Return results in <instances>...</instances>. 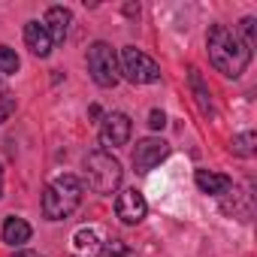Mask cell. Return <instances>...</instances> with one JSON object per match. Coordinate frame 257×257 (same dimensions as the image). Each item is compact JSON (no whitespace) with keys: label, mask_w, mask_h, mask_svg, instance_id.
Masks as SVG:
<instances>
[{"label":"cell","mask_w":257,"mask_h":257,"mask_svg":"<svg viewBox=\"0 0 257 257\" xmlns=\"http://www.w3.org/2000/svg\"><path fill=\"white\" fill-rule=\"evenodd\" d=\"M79 203H82V182L73 173L52 179L43 191V215L49 221H64L79 209Z\"/></svg>","instance_id":"obj_2"},{"label":"cell","mask_w":257,"mask_h":257,"mask_svg":"<svg viewBox=\"0 0 257 257\" xmlns=\"http://www.w3.org/2000/svg\"><path fill=\"white\" fill-rule=\"evenodd\" d=\"M121 73L131 79L134 85H152L161 82V67L137 46H124L121 49Z\"/></svg>","instance_id":"obj_5"},{"label":"cell","mask_w":257,"mask_h":257,"mask_svg":"<svg viewBox=\"0 0 257 257\" xmlns=\"http://www.w3.org/2000/svg\"><path fill=\"white\" fill-rule=\"evenodd\" d=\"M70 22H73V13L67 7H52L46 13V31L52 37V43H64L67 34H70Z\"/></svg>","instance_id":"obj_11"},{"label":"cell","mask_w":257,"mask_h":257,"mask_svg":"<svg viewBox=\"0 0 257 257\" xmlns=\"http://www.w3.org/2000/svg\"><path fill=\"white\" fill-rule=\"evenodd\" d=\"M230 146H233V155H239V158H251V155L257 152V134H254V131L236 134Z\"/></svg>","instance_id":"obj_16"},{"label":"cell","mask_w":257,"mask_h":257,"mask_svg":"<svg viewBox=\"0 0 257 257\" xmlns=\"http://www.w3.org/2000/svg\"><path fill=\"white\" fill-rule=\"evenodd\" d=\"M94 257H137V251L121 239H109L106 245H100V251Z\"/></svg>","instance_id":"obj_17"},{"label":"cell","mask_w":257,"mask_h":257,"mask_svg":"<svg viewBox=\"0 0 257 257\" xmlns=\"http://www.w3.org/2000/svg\"><path fill=\"white\" fill-rule=\"evenodd\" d=\"M167 155H170V146H167L164 140H158V137H149V140H140V143H137L131 161H134V170H137V173H152Z\"/></svg>","instance_id":"obj_7"},{"label":"cell","mask_w":257,"mask_h":257,"mask_svg":"<svg viewBox=\"0 0 257 257\" xmlns=\"http://www.w3.org/2000/svg\"><path fill=\"white\" fill-rule=\"evenodd\" d=\"M31 233H34V230H31V224H28L25 218H16V215H13V218L4 221V242L13 245V248L25 245V242L31 239Z\"/></svg>","instance_id":"obj_13"},{"label":"cell","mask_w":257,"mask_h":257,"mask_svg":"<svg viewBox=\"0 0 257 257\" xmlns=\"http://www.w3.org/2000/svg\"><path fill=\"white\" fill-rule=\"evenodd\" d=\"M19 67H22L19 55H16L10 46H0V73H7V76H10V73H16Z\"/></svg>","instance_id":"obj_19"},{"label":"cell","mask_w":257,"mask_h":257,"mask_svg":"<svg viewBox=\"0 0 257 257\" xmlns=\"http://www.w3.org/2000/svg\"><path fill=\"white\" fill-rule=\"evenodd\" d=\"M25 43H28V49L37 55V58H49L52 55V37H49V31H46V25H40V22H28L25 25Z\"/></svg>","instance_id":"obj_10"},{"label":"cell","mask_w":257,"mask_h":257,"mask_svg":"<svg viewBox=\"0 0 257 257\" xmlns=\"http://www.w3.org/2000/svg\"><path fill=\"white\" fill-rule=\"evenodd\" d=\"M88 73L100 88H115L118 85V55L109 43H94L88 49Z\"/></svg>","instance_id":"obj_4"},{"label":"cell","mask_w":257,"mask_h":257,"mask_svg":"<svg viewBox=\"0 0 257 257\" xmlns=\"http://www.w3.org/2000/svg\"><path fill=\"white\" fill-rule=\"evenodd\" d=\"M230 191H233V188H230ZM221 212H224V215H233V218H239V221H251V215H254V194H251V188L233 191V197H227V200L221 203Z\"/></svg>","instance_id":"obj_9"},{"label":"cell","mask_w":257,"mask_h":257,"mask_svg":"<svg viewBox=\"0 0 257 257\" xmlns=\"http://www.w3.org/2000/svg\"><path fill=\"white\" fill-rule=\"evenodd\" d=\"M85 176H88V185H91L94 194L109 197V194L118 191L124 170H121V164H118L109 152L100 149V152H91V155L85 158Z\"/></svg>","instance_id":"obj_3"},{"label":"cell","mask_w":257,"mask_h":257,"mask_svg":"<svg viewBox=\"0 0 257 257\" xmlns=\"http://www.w3.org/2000/svg\"><path fill=\"white\" fill-rule=\"evenodd\" d=\"M233 31L239 34V40H242L248 49H254V46H257V22H254V19H242Z\"/></svg>","instance_id":"obj_18"},{"label":"cell","mask_w":257,"mask_h":257,"mask_svg":"<svg viewBox=\"0 0 257 257\" xmlns=\"http://www.w3.org/2000/svg\"><path fill=\"white\" fill-rule=\"evenodd\" d=\"M73 248H76L79 254H88V257H94V254L100 251V242H97V233H94V230H88V227H82V230H76V236H73Z\"/></svg>","instance_id":"obj_15"},{"label":"cell","mask_w":257,"mask_h":257,"mask_svg":"<svg viewBox=\"0 0 257 257\" xmlns=\"http://www.w3.org/2000/svg\"><path fill=\"white\" fill-rule=\"evenodd\" d=\"M209 61L218 73H224L227 79H239L248 64H251V49L239 40L236 31H230L227 25H212L209 28Z\"/></svg>","instance_id":"obj_1"},{"label":"cell","mask_w":257,"mask_h":257,"mask_svg":"<svg viewBox=\"0 0 257 257\" xmlns=\"http://www.w3.org/2000/svg\"><path fill=\"white\" fill-rule=\"evenodd\" d=\"M131 134H134V121L127 118L124 112H112L103 121V127H100V146H103V152L127 146V143H131Z\"/></svg>","instance_id":"obj_6"},{"label":"cell","mask_w":257,"mask_h":257,"mask_svg":"<svg viewBox=\"0 0 257 257\" xmlns=\"http://www.w3.org/2000/svg\"><path fill=\"white\" fill-rule=\"evenodd\" d=\"M188 79H191L194 100H197L200 112H203V115H212V97H209V88L203 85V76H200V70H197V67H191V70H188Z\"/></svg>","instance_id":"obj_14"},{"label":"cell","mask_w":257,"mask_h":257,"mask_svg":"<svg viewBox=\"0 0 257 257\" xmlns=\"http://www.w3.org/2000/svg\"><path fill=\"white\" fill-rule=\"evenodd\" d=\"M16 257H43V254H37V251H19Z\"/></svg>","instance_id":"obj_22"},{"label":"cell","mask_w":257,"mask_h":257,"mask_svg":"<svg viewBox=\"0 0 257 257\" xmlns=\"http://www.w3.org/2000/svg\"><path fill=\"white\" fill-rule=\"evenodd\" d=\"M149 127H152V131H164V127H167V115H164L161 109H152V115H149Z\"/></svg>","instance_id":"obj_20"},{"label":"cell","mask_w":257,"mask_h":257,"mask_svg":"<svg viewBox=\"0 0 257 257\" xmlns=\"http://www.w3.org/2000/svg\"><path fill=\"white\" fill-rule=\"evenodd\" d=\"M194 182H197V188H200L203 194H212V197H224V194L233 188V179H230V176H224V173H209V170H197Z\"/></svg>","instance_id":"obj_12"},{"label":"cell","mask_w":257,"mask_h":257,"mask_svg":"<svg viewBox=\"0 0 257 257\" xmlns=\"http://www.w3.org/2000/svg\"><path fill=\"white\" fill-rule=\"evenodd\" d=\"M0 197H4V167H0Z\"/></svg>","instance_id":"obj_23"},{"label":"cell","mask_w":257,"mask_h":257,"mask_svg":"<svg viewBox=\"0 0 257 257\" xmlns=\"http://www.w3.org/2000/svg\"><path fill=\"white\" fill-rule=\"evenodd\" d=\"M13 109H16V100H13V97H4V100H0V121H7Z\"/></svg>","instance_id":"obj_21"},{"label":"cell","mask_w":257,"mask_h":257,"mask_svg":"<svg viewBox=\"0 0 257 257\" xmlns=\"http://www.w3.org/2000/svg\"><path fill=\"white\" fill-rule=\"evenodd\" d=\"M146 212H149V203H146V197H143L137 188H127V191L118 194V200H115V215H118L124 224H140V221L146 218Z\"/></svg>","instance_id":"obj_8"}]
</instances>
